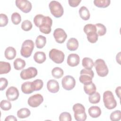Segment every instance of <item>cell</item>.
Instances as JSON below:
<instances>
[{"mask_svg":"<svg viewBox=\"0 0 121 121\" xmlns=\"http://www.w3.org/2000/svg\"><path fill=\"white\" fill-rule=\"evenodd\" d=\"M103 102L105 107L109 110L113 109L117 106V102L111 91L107 90L104 93Z\"/></svg>","mask_w":121,"mask_h":121,"instance_id":"obj_1","label":"cell"},{"mask_svg":"<svg viewBox=\"0 0 121 121\" xmlns=\"http://www.w3.org/2000/svg\"><path fill=\"white\" fill-rule=\"evenodd\" d=\"M74 112V118L77 121H85L86 119V114L85 112V108L81 104H75L72 107Z\"/></svg>","mask_w":121,"mask_h":121,"instance_id":"obj_2","label":"cell"},{"mask_svg":"<svg viewBox=\"0 0 121 121\" xmlns=\"http://www.w3.org/2000/svg\"><path fill=\"white\" fill-rule=\"evenodd\" d=\"M94 66L95 68L97 75L99 77H104L108 75L109 72L108 68L104 60L101 59H97L95 62Z\"/></svg>","mask_w":121,"mask_h":121,"instance_id":"obj_3","label":"cell"},{"mask_svg":"<svg viewBox=\"0 0 121 121\" xmlns=\"http://www.w3.org/2000/svg\"><path fill=\"white\" fill-rule=\"evenodd\" d=\"M35 44L32 40H26L22 43L20 50L21 55L25 58L29 57L34 49Z\"/></svg>","mask_w":121,"mask_h":121,"instance_id":"obj_4","label":"cell"},{"mask_svg":"<svg viewBox=\"0 0 121 121\" xmlns=\"http://www.w3.org/2000/svg\"><path fill=\"white\" fill-rule=\"evenodd\" d=\"M49 7L51 13L54 17L59 18L63 15L64 9L59 2L55 0L51 1L49 4Z\"/></svg>","mask_w":121,"mask_h":121,"instance_id":"obj_5","label":"cell"},{"mask_svg":"<svg viewBox=\"0 0 121 121\" xmlns=\"http://www.w3.org/2000/svg\"><path fill=\"white\" fill-rule=\"evenodd\" d=\"M80 74L79 80L81 83L86 85L92 82V78L94 77V73L92 69H82L80 71Z\"/></svg>","mask_w":121,"mask_h":121,"instance_id":"obj_6","label":"cell"},{"mask_svg":"<svg viewBox=\"0 0 121 121\" xmlns=\"http://www.w3.org/2000/svg\"><path fill=\"white\" fill-rule=\"evenodd\" d=\"M49 56L50 58L55 63L60 64L63 62L65 55L61 51L56 49H52L49 52Z\"/></svg>","mask_w":121,"mask_h":121,"instance_id":"obj_7","label":"cell"},{"mask_svg":"<svg viewBox=\"0 0 121 121\" xmlns=\"http://www.w3.org/2000/svg\"><path fill=\"white\" fill-rule=\"evenodd\" d=\"M63 88L66 90H71L74 88L76 85L75 78L70 75H67L63 78L61 81Z\"/></svg>","mask_w":121,"mask_h":121,"instance_id":"obj_8","label":"cell"},{"mask_svg":"<svg viewBox=\"0 0 121 121\" xmlns=\"http://www.w3.org/2000/svg\"><path fill=\"white\" fill-rule=\"evenodd\" d=\"M37 74V70L35 67H29L23 69L20 72V76L23 80H27L35 78Z\"/></svg>","mask_w":121,"mask_h":121,"instance_id":"obj_9","label":"cell"},{"mask_svg":"<svg viewBox=\"0 0 121 121\" xmlns=\"http://www.w3.org/2000/svg\"><path fill=\"white\" fill-rule=\"evenodd\" d=\"M52 24V18L48 16H45L42 24L39 27L40 32L45 34H49L50 33Z\"/></svg>","mask_w":121,"mask_h":121,"instance_id":"obj_10","label":"cell"},{"mask_svg":"<svg viewBox=\"0 0 121 121\" xmlns=\"http://www.w3.org/2000/svg\"><path fill=\"white\" fill-rule=\"evenodd\" d=\"M43 101V96L40 94H36L29 97L27 100L28 105L32 107L39 106Z\"/></svg>","mask_w":121,"mask_h":121,"instance_id":"obj_11","label":"cell"},{"mask_svg":"<svg viewBox=\"0 0 121 121\" xmlns=\"http://www.w3.org/2000/svg\"><path fill=\"white\" fill-rule=\"evenodd\" d=\"M15 2L17 7L24 13H29L32 9V4L27 0H16Z\"/></svg>","mask_w":121,"mask_h":121,"instance_id":"obj_12","label":"cell"},{"mask_svg":"<svg viewBox=\"0 0 121 121\" xmlns=\"http://www.w3.org/2000/svg\"><path fill=\"white\" fill-rule=\"evenodd\" d=\"M53 36L56 42L59 43H62L67 39V35L63 29L58 28L54 31Z\"/></svg>","mask_w":121,"mask_h":121,"instance_id":"obj_13","label":"cell"},{"mask_svg":"<svg viewBox=\"0 0 121 121\" xmlns=\"http://www.w3.org/2000/svg\"><path fill=\"white\" fill-rule=\"evenodd\" d=\"M19 95V91L17 88L12 86L8 88L6 92V96L8 100L13 101L17 99Z\"/></svg>","mask_w":121,"mask_h":121,"instance_id":"obj_14","label":"cell"},{"mask_svg":"<svg viewBox=\"0 0 121 121\" xmlns=\"http://www.w3.org/2000/svg\"><path fill=\"white\" fill-rule=\"evenodd\" d=\"M68 64L70 67L78 66L80 62V58L78 54L71 53L69 55L67 60Z\"/></svg>","mask_w":121,"mask_h":121,"instance_id":"obj_15","label":"cell"},{"mask_svg":"<svg viewBox=\"0 0 121 121\" xmlns=\"http://www.w3.org/2000/svg\"><path fill=\"white\" fill-rule=\"evenodd\" d=\"M47 88L48 90L51 93H57L60 89L59 83L54 79L49 80L47 83Z\"/></svg>","mask_w":121,"mask_h":121,"instance_id":"obj_16","label":"cell"},{"mask_svg":"<svg viewBox=\"0 0 121 121\" xmlns=\"http://www.w3.org/2000/svg\"><path fill=\"white\" fill-rule=\"evenodd\" d=\"M21 90L26 94H30L33 93L34 90L32 82L26 81L23 83L21 85Z\"/></svg>","mask_w":121,"mask_h":121,"instance_id":"obj_17","label":"cell"},{"mask_svg":"<svg viewBox=\"0 0 121 121\" xmlns=\"http://www.w3.org/2000/svg\"><path fill=\"white\" fill-rule=\"evenodd\" d=\"M67 47L70 51H74L77 50L78 47L79 43L78 40L75 38L69 39L67 43Z\"/></svg>","mask_w":121,"mask_h":121,"instance_id":"obj_18","label":"cell"},{"mask_svg":"<svg viewBox=\"0 0 121 121\" xmlns=\"http://www.w3.org/2000/svg\"><path fill=\"white\" fill-rule=\"evenodd\" d=\"M89 115L91 117L96 118L101 114V110L100 108L96 106H92L89 107L88 110Z\"/></svg>","mask_w":121,"mask_h":121,"instance_id":"obj_19","label":"cell"},{"mask_svg":"<svg viewBox=\"0 0 121 121\" xmlns=\"http://www.w3.org/2000/svg\"><path fill=\"white\" fill-rule=\"evenodd\" d=\"M17 54V52L16 49L11 46H9L7 47L4 52V55L5 58L9 60H11L14 59Z\"/></svg>","mask_w":121,"mask_h":121,"instance_id":"obj_20","label":"cell"},{"mask_svg":"<svg viewBox=\"0 0 121 121\" xmlns=\"http://www.w3.org/2000/svg\"><path fill=\"white\" fill-rule=\"evenodd\" d=\"M96 86L93 82L84 85V90L85 92L89 95L94 94L96 92Z\"/></svg>","mask_w":121,"mask_h":121,"instance_id":"obj_21","label":"cell"},{"mask_svg":"<svg viewBox=\"0 0 121 121\" xmlns=\"http://www.w3.org/2000/svg\"><path fill=\"white\" fill-rule=\"evenodd\" d=\"M46 57L45 53L43 52H36L34 55V60L39 64L44 62L46 60Z\"/></svg>","mask_w":121,"mask_h":121,"instance_id":"obj_22","label":"cell"},{"mask_svg":"<svg viewBox=\"0 0 121 121\" xmlns=\"http://www.w3.org/2000/svg\"><path fill=\"white\" fill-rule=\"evenodd\" d=\"M79 14L80 17L84 20H88L90 17L89 11L85 6L81 7L79 10Z\"/></svg>","mask_w":121,"mask_h":121,"instance_id":"obj_23","label":"cell"},{"mask_svg":"<svg viewBox=\"0 0 121 121\" xmlns=\"http://www.w3.org/2000/svg\"><path fill=\"white\" fill-rule=\"evenodd\" d=\"M11 70L10 64L9 62L0 61V74L8 73Z\"/></svg>","mask_w":121,"mask_h":121,"instance_id":"obj_24","label":"cell"},{"mask_svg":"<svg viewBox=\"0 0 121 121\" xmlns=\"http://www.w3.org/2000/svg\"><path fill=\"white\" fill-rule=\"evenodd\" d=\"M46 43V37L43 35H38L35 40V45L38 49L43 48Z\"/></svg>","mask_w":121,"mask_h":121,"instance_id":"obj_25","label":"cell"},{"mask_svg":"<svg viewBox=\"0 0 121 121\" xmlns=\"http://www.w3.org/2000/svg\"><path fill=\"white\" fill-rule=\"evenodd\" d=\"M31 114L30 111L26 108H23L17 112V116L20 119H24L28 117Z\"/></svg>","mask_w":121,"mask_h":121,"instance_id":"obj_26","label":"cell"},{"mask_svg":"<svg viewBox=\"0 0 121 121\" xmlns=\"http://www.w3.org/2000/svg\"><path fill=\"white\" fill-rule=\"evenodd\" d=\"M82 64L85 69H91L94 66V62L92 59L88 57H85L82 60Z\"/></svg>","mask_w":121,"mask_h":121,"instance_id":"obj_27","label":"cell"},{"mask_svg":"<svg viewBox=\"0 0 121 121\" xmlns=\"http://www.w3.org/2000/svg\"><path fill=\"white\" fill-rule=\"evenodd\" d=\"M15 69L19 70L23 69L26 66L25 61L21 58H17L13 62Z\"/></svg>","mask_w":121,"mask_h":121,"instance_id":"obj_28","label":"cell"},{"mask_svg":"<svg viewBox=\"0 0 121 121\" xmlns=\"http://www.w3.org/2000/svg\"><path fill=\"white\" fill-rule=\"evenodd\" d=\"M86 35L88 41L91 43H95L98 40V35L96 31H90L86 34Z\"/></svg>","mask_w":121,"mask_h":121,"instance_id":"obj_29","label":"cell"},{"mask_svg":"<svg viewBox=\"0 0 121 121\" xmlns=\"http://www.w3.org/2000/svg\"><path fill=\"white\" fill-rule=\"evenodd\" d=\"M110 0H95L94 3L95 5L98 8H105L109 6L110 4Z\"/></svg>","mask_w":121,"mask_h":121,"instance_id":"obj_30","label":"cell"},{"mask_svg":"<svg viewBox=\"0 0 121 121\" xmlns=\"http://www.w3.org/2000/svg\"><path fill=\"white\" fill-rule=\"evenodd\" d=\"M64 74L63 69L60 67H55L52 70V75L55 78H61Z\"/></svg>","mask_w":121,"mask_h":121,"instance_id":"obj_31","label":"cell"},{"mask_svg":"<svg viewBox=\"0 0 121 121\" xmlns=\"http://www.w3.org/2000/svg\"><path fill=\"white\" fill-rule=\"evenodd\" d=\"M96 28V33L98 36H103L106 33V28L102 24L97 23L95 25Z\"/></svg>","mask_w":121,"mask_h":121,"instance_id":"obj_32","label":"cell"},{"mask_svg":"<svg viewBox=\"0 0 121 121\" xmlns=\"http://www.w3.org/2000/svg\"><path fill=\"white\" fill-rule=\"evenodd\" d=\"M101 96L98 92H95L94 94L90 95L88 97V100L89 102L93 104L98 103L100 101Z\"/></svg>","mask_w":121,"mask_h":121,"instance_id":"obj_33","label":"cell"},{"mask_svg":"<svg viewBox=\"0 0 121 121\" xmlns=\"http://www.w3.org/2000/svg\"><path fill=\"white\" fill-rule=\"evenodd\" d=\"M110 120L112 121H119L121 119V112L120 110H116L112 112L110 116Z\"/></svg>","mask_w":121,"mask_h":121,"instance_id":"obj_34","label":"cell"},{"mask_svg":"<svg viewBox=\"0 0 121 121\" xmlns=\"http://www.w3.org/2000/svg\"><path fill=\"white\" fill-rule=\"evenodd\" d=\"M45 16H44L42 14H37L36 15L34 18V23L35 25L39 27L42 24L43 19L44 18Z\"/></svg>","mask_w":121,"mask_h":121,"instance_id":"obj_35","label":"cell"},{"mask_svg":"<svg viewBox=\"0 0 121 121\" xmlns=\"http://www.w3.org/2000/svg\"><path fill=\"white\" fill-rule=\"evenodd\" d=\"M0 106L2 110L4 111H9L12 107L11 103L7 100H3L1 101Z\"/></svg>","mask_w":121,"mask_h":121,"instance_id":"obj_36","label":"cell"},{"mask_svg":"<svg viewBox=\"0 0 121 121\" xmlns=\"http://www.w3.org/2000/svg\"><path fill=\"white\" fill-rule=\"evenodd\" d=\"M12 22L14 25H18L21 21V17L20 15L17 12L13 13L11 17Z\"/></svg>","mask_w":121,"mask_h":121,"instance_id":"obj_37","label":"cell"},{"mask_svg":"<svg viewBox=\"0 0 121 121\" xmlns=\"http://www.w3.org/2000/svg\"><path fill=\"white\" fill-rule=\"evenodd\" d=\"M33 86L35 91H39L41 90L43 87V80L40 79H35L33 82Z\"/></svg>","mask_w":121,"mask_h":121,"instance_id":"obj_38","label":"cell"},{"mask_svg":"<svg viewBox=\"0 0 121 121\" xmlns=\"http://www.w3.org/2000/svg\"><path fill=\"white\" fill-rule=\"evenodd\" d=\"M32 27L33 25L29 20H25L21 24V28L25 31H28L30 30Z\"/></svg>","mask_w":121,"mask_h":121,"instance_id":"obj_39","label":"cell"},{"mask_svg":"<svg viewBox=\"0 0 121 121\" xmlns=\"http://www.w3.org/2000/svg\"><path fill=\"white\" fill-rule=\"evenodd\" d=\"M59 120L60 121H71L72 120L71 116L68 112H63L59 116Z\"/></svg>","mask_w":121,"mask_h":121,"instance_id":"obj_40","label":"cell"},{"mask_svg":"<svg viewBox=\"0 0 121 121\" xmlns=\"http://www.w3.org/2000/svg\"><path fill=\"white\" fill-rule=\"evenodd\" d=\"M84 31L86 34L87 33L90 31H96V28L95 25L91 24H87L84 27Z\"/></svg>","mask_w":121,"mask_h":121,"instance_id":"obj_41","label":"cell"},{"mask_svg":"<svg viewBox=\"0 0 121 121\" xmlns=\"http://www.w3.org/2000/svg\"><path fill=\"white\" fill-rule=\"evenodd\" d=\"M0 26H5L8 23V17L6 15L1 13L0 14Z\"/></svg>","mask_w":121,"mask_h":121,"instance_id":"obj_42","label":"cell"},{"mask_svg":"<svg viewBox=\"0 0 121 121\" xmlns=\"http://www.w3.org/2000/svg\"><path fill=\"white\" fill-rule=\"evenodd\" d=\"M8 85V80L4 78H0V90L2 91L4 90Z\"/></svg>","mask_w":121,"mask_h":121,"instance_id":"obj_43","label":"cell"},{"mask_svg":"<svg viewBox=\"0 0 121 121\" xmlns=\"http://www.w3.org/2000/svg\"><path fill=\"white\" fill-rule=\"evenodd\" d=\"M81 0H69V4L72 7H77L81 2Z\"/></svg>","mask_w":121,"mask_h":121,"instance_id":"obj_44","label":"cell"},{"mask_svg":"<svg viewBox=\"0 0 121 121\" xmlns=\"http://www.w3.org/2000/svg\"><path fill=\"white\" fill-rule=\"evenodd\" d=\"M5 121H17V119L13 115H9L5 119Z\"/></svg>","mask_w":121,"mask_h":121,"instance_id":"obj_45","label":"cell"},{"mask_svg":"<svg viewBox=\"0 0 121 121\" xmlns=\"http://www.w3.org/2000/svg\"><path fill=\"white\" fill-rule=\"evenodd\" d=\"M115 93L117 96L119 98H120V95H121V86H119L117 87L115 89Z\"/></svg>","mask_w":121,"mask_h":121,"instance_id":"obj_46","label":"cell"},{"mask_svg":"<svg viewBox=\"0 0 121 121\" xmlns=\"http://www.w3.org/2000/svg\"><path fill=\"white\" fill-rule=\"evenodd\" d=\"M120 57H121V52H119L117 55H116V61L119 64H120Z\"/></svg>","mask_w":121,"mask_h":121,"instance_id":"obj_47","label":"cell"}]
</instances>
